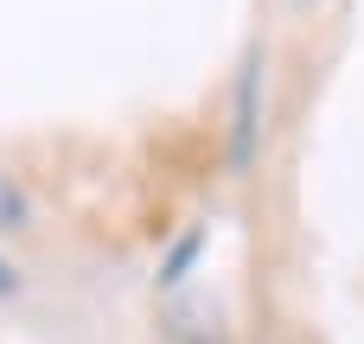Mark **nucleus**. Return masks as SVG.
<instances>
[{
  "label": "nucleus",
  "instance_id": "obj_1",
  "mask_svg": "<svg viewBox=\"0 0 364 344\" xmlns=\"http://www.w3.org/2000/svg\"><path fill=\"white\" fill-rule=\"evenodd\" d=\"M262 140H269V45L250 38L230 70V102H224V172L250 179L262 166Z\"/></svg>",
  "mask_w": 364,
  "mask_h": 344
},
{
  "label": "nucleus",
  "instance_id": "obj_2",
  "mask_svg": "<svg viewBox=\"0 0 364 344\" xmlns=\"http://www.w3.org/2000/svg\"><path fill=\"white\" fill-rule=\"evenodd\" d=\"M205 249H211V230H205V223H186V230L160 249V262H154V287H160V294H179V287L198 274Z\"/></svg>",
  "mask_w": 364,
  "mask_h": 344
},
{
  "label": "nucleus",
  "instance_id": "obj_3",
  "mask_svg": "<svg viewBox=\"0 0 364 344\" xmlns=\"http://www.w3.org/2000/svg\"><path fill=\"white\" fill-rule=\"evenodd\" d=\"M26 223H32V192L13 172H0V236H19Z\"/></svg>",
  "mask_w": 364,
  "mask_h": 344
},
{
  "label": "nucleus",
  "instance_id": "obj_4",
  "mask_svg": "<svg viewBox=\"0 0 364 344\" xmlns=\"http://www.w3.org/2000/svg\"><path fill=\"white\" fill-rule=\"evenodd\" d=\"M13 294H19V268L0 255V300H13Z\"/></svg>",
  "mask_w": 364,
  "mask_h": 344
},
{
  "label": "nucleus",
  "instance_id": "obj_5",
  "mask_svg": "<svg viewBox=\"0 0 364 344\" xmlns=\"http://www.w3.org/2000/svg\"><path fill=\"white\" fill-rule=\"evenodd\" d=\"M307 6H314V0H307Z\"/></svg>",
  "mask_w": 364,
  "mask_h": 344
}]
</instances>
